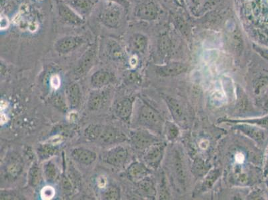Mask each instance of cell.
Returning a JSON list of instances; mask_svg holds the SVG:
<instances>
[{"mask_svg":"<svg viewBox=\"0 0 268 200\" xmlns=\"http://www.w3.org/2000/svg\"><path fill=\"white\" fill-rule=\"evenodd\" d=\"M95 58H96V49H95L94 47H91L84 53V55L80 59L78 66L76 68V73L81 75V74L87 72L92 66Z\"/></svg>","mask_w":268,"mask_h":200,"instance_id":"e0dca14e","label":"cell"},{"mask_svg":"<svg viewBox=\"0 0 268 200\" xmlns=\"http://www.w3.org/2000/svg\"><path fill=\"white\" fill-rule=\"evenodd\" d=\"M98 184L99 187H100V188L105 187L106 185V178H104V177H100V178L98 179Z\"/></svg>","mask_w":268,"mask_h":200,"instance_id":"74e56055","label":"cell"},{"mask_svg":"<svg viewBox=\"0 0 268 200\" xmlns=\"http://www.w3.org/2000/svg\"><path fill=\"white\" fill-rule=\"evenodd\" d=\"M53 105L55 108H58L61 111L67 110V104L65 102L64 97L61 94H57L53 99Z\"/></svg>","mask_w":268,"mask_h":200,"instance_id":"1f68e13d","label":"cell"},{"mask_svg":"<svg viewBox=\"0 0 268 200\" xmlns=\"http://www.w3.org/2000/svg\"><path fill=\"white\" fill-rule=\"evenodd\" d=\"M113 81V74L106 70H100L93 74L90 83L93 88L101 89Z\"/></svg>","mask_w":268,"mask_h":200,"instance_id":"2e32d148","label":"cell"},{"mask_svg":"<svg viewBox=\"0 0 268 200\" xmlns=\"http://www.w3.org/2000/svg\"><path fill=\"white\" fill-rule=\"evenodd\" d=\"M166 133L169 140H174L178 136L179 131L178 127L173 124V123L168 122L166 124Z\"/></svg>","mask_w":268,"mask_h":200,"instance_id":"d6a6232c","label":"cell"},{"mask_svg":"<svg viewBox=\"0 0 268 200\" xmlns=\"http://www.w3.org/2000/svg\"><path fill=\"white\" fill-rule=\"evenodd\" d=\"M150 170L145 164L139 162L132 163L127 170V175L131 181L136 183L147 178Z\"/></svg>","mask_w":268,"mask_h":200,"instance_id":"30bf717a","label":"cell"},{"mask_svg":"<svg viewBox=\"0 0 268 200\" xmlns=\"http://www.w3.org/2000/svg\"><path fill=\"white\" fill-rule=\"evenodd\" d=\"M253 49L260 55L261 57L268 61V48L267 47L261 46L258 44H253Z\"/></svg>","mask_w":268,"mask_h":200,"instance_id":"e575fe53","label":"cell"},{"mask_svg":"<svg viewBox=\"0 0 268 200\" xmlns=\"http://www.w3.org/2000/svg\"><path fill=\"white\" fill-rule=\"evenodd\" d=\"M122 18V8L120 4L113 2H106L99 13V20L105 26L110 28H118Z\"/></svg>","mask_w":268,"mask_h":200,"instance_id":"3957f363","label":"cell"},{"mask_svg":"<svg viewBox=\"0 0 268 200\" xmlns=\"http://www.w3.org/2000/svg\"><path fill=\"white\" fill-rule=\"evenodd\" d=\"M164 99L175 121L179 124L185 123L186 119H185V112L180 103L172 96H165Z\"/></svg>","mask_w":268,"mask_h":200,"instance_id":"5bb4252c","label":"cell"},{"mask_svg":"<svg viewBox=\"0 0 268 200\" xmlns=\"http://www.w3.org/2000/svg\"><path fill=\"white\" fill-rule=\"evenodd\" d=\"M219 171H212V172L208 174V176L206 177L205 179H204L202 187H203L204 189L211 188L212 185H213L214 182H215L216 179H217L218 176H219Z\"/></svg>","mask_w":268,"mask_h":200,"instance_id":"f546056e","label":"cell"},{"mask_svg":"<svg viewBox=\"0 0 268 200\" xmlns=\"http://www.w3.org/2000/svg\"><path fill=\"white\" fill-rule=\"evenodd\" d=\"M108 45V53L111 58L116 61H121L124 58V53L117 42H110Z\"/></svg>","mask_w":268,"mask_h":200,"instance_id":"484cf974","label":"cell"},{"mask_svg":"<svg viewBox=\"0 0 268 200\" xmlns=\"http://www.w3.org/2000/svg\"><path fill=\"white\" fill-rule=\"evenodd\" d=\"M108 95L105 90L97 89L91 93L88 100V107L90 111H96L101 110L108 102Z\"/></svg>","mask_w":268,"mask_h":200,"instance_id":"8fae6325","label":"cell"},{"mask_svg":"<svg viewBox=\"0 0 268 200\" xmlns=\"http://www.w3.org/2000/svg\"><path fill=\"white\" fill-rule=\"evenodd\" d=\"M22 170V165L20 161L18 160L17 159H14L8 163L6 172L8 177L13 179L17 178V176H19Z\"/></svg>","mask_w":268,"mask_h":200,"instance_id":"d4e9b609","label":"cell"},{"mask_svg":"<svg viewBox=\"0 0 268 200\" xmlns=\"http://www.w3.org/2000/svg\"><path fill=\"white\" fill-rule=\"evenodd\" d=\"M55 195V190L53 187L51 186H46L42 189L41 191V197L43 199L49 200L53 199Z\"/></svg>","mask_w":268,"mask_h":200,"instance_id":"836d02e7","label":"cell"},{"mask_svg":"<svg viewBox=\"0 0 268 200\" xmlns=\"http://www.w3.org/2000/svg\"><path fill=\"white\" fill-rule=\"evenodd\" d=\"M130 140L134 149L144 150V151L156 142H159L156 136L151 133V131L144 128L131 132Z\"/></svg>","mask_w":268,"mask_h":200,"instance_id":"277c9868","label":"cell"},{"mask_svg":"<svg viewBox=\"0 0 268 200\" xmlns=\"http://www.w3.org/2000/svg\"><path fill=\"white\" fill-rule=\"evenodd\" d=\"M44 175L47 182H53L55 180L57 176V170L53 163L48 162L44 165Z\"/></svg>","mask_w":268,"mask_h":200,"instance_id":"83f0119b","label":"cell"},{"mask_svg":"<svg viewBox=\"0 0 268 200\" xmlns=\"http://www.w3.org/2000/svg\"><path fill=\"white\" fill-rule=\"evenodd\" d=\"M148 45L147 37L142 34H136L131 37L130 46L136 52L143 53Z\"/></svg>","mask_w":268,"mask_h":200,"instance_id":"7402d4cb","label":"cell"},{"mask_svg":"<svg viewBox=\"0 0 268 200\" xmlns=\"http://www.w3.org/2000/svg\"><path fill=\"white\" fill-rule=\"evenodd\" d=\"M164 143L156 142L145 150L144 155V164L148 168L156 169L160 166L165 151Z\"/></svg>","mask_w":268,"mask_h":200,"instance_id":"5b68a950","label":"cell"},{"mask_svg":"<svg viewBox=\"0 0 268 200\" xmlns=\"http://www.w3.org/2000/svg\"><path fill=\"white\" fill-rule=\"evenodd\" d=\"M103 198L108 200H116L120 198L119 188L115 186H110L105 191Z\"/></svg>","mask_w":268,"mask_h":200,"instance_id":"4dcf8cb0","label":"cell"},{"mask_svg":"<svg viewBox=\"0 0 268 200\" xmlns=\"http://www.w3.org/2000/svg\"><path fill=\"white\" fill-rule=\"evenodd\" d=\"M107 1L115 2V3H117L123 6H125L127 4L126 0H107Z\"/></svg>","mask_w":268,"mask_h":200,"instance_id":"ab89813d","label":"cell"},{"mask_svg":"<svg viewBox=\"0 0 268 200\" xmlns=\"http://www.w3.org/2000/svg\"><path fill=\"white\" fill-rule=\"evenodd\" d=\"M172 168L179 184L184 187L186 183V174L180 156L177 152L173 157Z\"/></svg>","mask_w":268,"mask_h":200,"instance_id":"44dd1931","label":"cell"},{"mask_svg":"<svg viewBox=\"0 0 268 200\" xmlns=\"http://www.w3.org/2000/svg\"><path fill=\"white\" fill-rule=\"evenodd\" d=\"M193 2H194V3H197L199 1V0H192Z\"/></svg>","mask_w":268,"mask_h":200,"instance_id":"b9f144b4","label":"cell"},{"mask_svg":"<svg viewBox=\"0 0 268 200\" xmlns=\"http://www.w3.org/2000/svg\"><path fill=\"white\" fill-rule=\"evenodd\" d=\"M267 185H268V180H267Z\"/></svg>","mask_w":268,"mask_h":200,"instance_id":"7bdbcfd3","label":"cell"},{"mask_svg":"<svg viewBox=\"0 0 268 200\" xmlns=\"http://www.w3.org/2000/svg\"><path fill=\"white\" fill-rule=\"evenodd\" d=\"M86 139L102 146L121 143L127 139L125 134L119 129L102 125H90L84 131Z\"/></svg>","mask_w":268,"mask_h":200,"instance_id":"6da1fadb","label":"cell"},{"mask_svg":"<svg viewBox=\"0 0 268 200\" xmlns=\"http://www.w3.org/2000/svg\"><path fill=\"white\" fill-rule=\"evenodd\" d=\"M264 175L265 177L268 176V147L267 150L266 158H265Z\"/></svg>","mask_w":268,"mask_h":200,"instance_id":"f35d334b","label":"cell"},{"mask_svg":"<svg viewBox=\"0 0 268 200\" xmlns=\"http://www.w3.org/2000/svg\"><path fill=\"white\" fill-rule=\"evenodd\" d=\"M138 190L145 196L154 197L156 194V189L153 181L146 178L137 183Z\"/></svg>","mask_w":268,"mask_h":200,"instance_id":"603a6c76","label":"cell"},{"mask_svg":"<svg viewBox=\"0 0 268 200\" xmlns=\"http://www.w3.org/2000/svg\"><path fill=\"white\" fill-rule=\"evenodd\" d=\"M138 122L144 129L153 133H162L164 129V121L160 113L146 104L140 108Z\"/></svg>","mask_w":268,"mask_h":200,"instance_id":"7a4b0ae2","label":"cell"},{"mask_svg":"<svg viewBox=\"0 0 268 200\" xmlns=\"http://www.w3.org/2000/svg\"><path fill=\"white\" fill-rule=\"evenodd\" d=\"M133 102L130 98L120 99L115 105V115L123 121L129 120L133 112Z\"/></svg>","mask_w":268,"mask_h":200,"instance_id":"9a60e30c","label":"cell"},{"mask_svg":"<svg viewBox=\"0 0 268 200\" xmlns=\"http://www.w3.org/2000/svg\"><path fill=\"white\" fill-rule=\"evenodd\" d=\"M0 26H1V30H5L9 26V21H8V18L5 17V16H2Z\"/></svg>","mask_w":268,"mask_h":200,"instance_id":"8d00e7d4","label":"cell"},{"mask_svg":"<svg viewBox=\"0 0 268 200\" xmlns=\"http://www.w3.org/2000/svg\"><path fill=\"white\" fill-rule=\"evenodd\" d=\"M158 14V8L152 2L142 4L138 8L137 12H136L137 17L144 20H155Z\"/></svg>","mask_w":268,"mask_h":200,"instance_id":"d6986e66","label":"cell"},{"mask_svg":"<svg viewBox=\"0 0 268 200\" xmlns=\"http://www.w3.org/2000/svg\"><path fill=\"white\" fill-rule=\"evenodd\" d=\"M42 175L40 168L36 165L33 166L29 172V183L32 187L38 186L42 181Z\"/></svg>","mask_w":268,"mask_h":200,"instance_id":"4316f807","label":"cell"},{"mask_svg":"<svg viewBox=\"0 0 268 200\" xmlns=\"http://www.w3.org/2000/svg\"><path fill=\"white\" fill-rule=\"evenodd\" d=\"M56 148L55 146L51 144H45L44 145L41 146L38 149L39 154L41 158L43 159L48 158L49 157L53 156L56 152Z\"/></svg>","mask_w":268,"mask_h":200,"instance_id":"f1b7e54d","label":"cell"},{"mask_svg":"<svg viewBox=\"0 0 268 200\" xmlns=\"http://www.w3.org/2000/svg\"><path fill=\"white\" fill-rule=\"evenodd\" d=\"M97 0H70L68 4L80 16L88 15L96 5Z\"/></svg>","mask_w":268,"mask_h":200,"instance_id":"ac0fdd59","label":"cell"},{"mask_svg":"<svg viewBox=\"0 0 268 200\" xmlns=\"http://www.w3.org/2000/svg\"><path fill=\"white\" fill-rule=\"evenodd\" d=\"M84 40L82 37L69 36L63 37L55 44V47L57 52L61 54H66L75 50L83 44Z\"/></svg>","mask_w":268,"mask_h":200,"instance_id":"ba28073f","label":"cell"},{"mask_svg":"<svg viewBox=\"0 0 268 200\" xmlns=\"http://www.w3.org/2000/svg\"><path fill=\"white\" fill-rule=\"evenodd\" d=\"M187 70V65L180 62H172L156 68V72L161 77H172L184 73Z\"/></svg>","mask_w":268,"mask_h":200,"instance_id":"4fadbf2b","label":"cell"},{"mask_svg":"<svg viewBox=\"0 0 268 200\" xmlns=\"http://www.w3.org/2000/svg\"><path fill=\"white\" fill-rule=\"evenodd\" d=\"M233 129L241 131L257 143L262 144L265 139L264 130L257 125L249 124L246 123H234Z\"/></svg>","mask_w":268,"mask_h":200,"instance_id":"52a82bcc","label":"cell"},{"mask_svg":"<svg viewBox=\"0 0 268 200\" xmlns=\"http://www.w3.org/2000/svg\"><path fill=\"white\" fill-rule=\"evenodd\" d=\"M50 84L51 87H52L53 89H59L61 86V79L60 78H59V76L58 75H53V76H51Z\"/></svg>","mask_w":268,"mask_h":200,"instance_id":"d590c367","label":"cell"},{"mask_svg":"<svg viewBox=\"0 0 268 200\" xmlns=\"http://www.w3.org/2000/svg\"><path fill=\"white\" fill-rule=\"evenodd\" d=\"M29 29H30L31 32H34L38 29V25L36 24V23H32L29 26Z\"/></svg>","mask_w":268,"mask_h":200,"instance_id":"60d3db41","label":"cell"},{"mask_svg":"<svg viewBox=\"0 0 268 200\" xmlns=\"http://www.w3.org/2000/svg\"><path fill=\"white\" fill-rule=\"evenodd\" d=\"M224 122L226 123H246L249 124L257 125L261 128H268V115L261 118L242 119V120H232V119H224Z\"/></svg>","mask_w":268,"mask_h":200,"instance_id":"cb8c5ba5","label":"cell"},{"mask_svg":"<svg viewBox=\"0 0 268 200\" xmlns=\"http://www.w3.org/2000/svg\"><path fill=\"white\" fill-rule=\"evenodd\" d=\"M59 14L61 19L67 24L74 25V26H81L84 23L82 16H80L73 8L66 4H59Z\"/></svg>","mask_w":268,"mask_h":200,"instance_id":"9c48e42d","label":"cell"},{"mask_svg":"<svg viewBox=\"0 0 268 200\" xmlns=\"http://www.w3.org/2000/svg\"><path fill=\"white\" fill-rule=\"evenodd\" d=\"M128 158V152L122 146H115L109 150L105 156V161L111 166L121 168Z\"/></svg>","mask_w":268,"mask_h":200,"instance_id":"8992f818","label":"cell"},{"mask_svg":"<svg viewBox=\"0 0 268 200\" xmlns=\"http://www.w3.org/2000/svg\"><path fill=\"white\" fill-rule=\"evenodd\" d=\"M82 94L79 86L76 83L70 84L66 88V98L68 104L72 108L79 106Z\"/></svg>","mask_w":268,"mask_h":200,"instance_id":"ffe728a7","label":"cell"},{"mask_svg":"<svg viewBox=\"0 0 268 200\" xmlns=\"http://www.w3.org/2000/svg\"><path fill=\"white\" fill-rule=\"evenodd\" d=\"M71 157L80 164L90 166L96 161L97 154L87 148L80 147L72 150Z\"/></svg>","mask_w":268,"mask_h":200,"instance_id":"7c38bea8","label":"cell"}]
</instances>
